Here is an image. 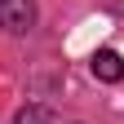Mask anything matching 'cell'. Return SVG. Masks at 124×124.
I'll return each mask as SVG.
<instances>
[{
    "instance_id": "3957f363",
    "label": "cell",
    "mask_w": 124,
    "mask_h": 124,
    "mask_svg": "<svg viewBox=\"0 0 124 124\" xmlns=\"http://www.w3.org/2000/svg\"><path fill=\"white\" fill-rule=\"evenodd\" d=\"M18 124H49V115H44L40 106H27V111L18 115Z\"/></svg>"
},
{
    "instance_id": "277c9868",
    "label": "cell",
    "mask_w": 124,
    "mask_h": 124,
    "mask_svg": "<svg viewBox=\"0 0 124 124\" xmlns=\"http://www.w3.org/2000/svg\"><path fill=\"white\" fill-rule=\"evenodd\" d=\"M106 5H111V9H115V13H124V0H106Z\"/></svg>"
},
{
    "instance_id": "6da1fadb",
    "label": "cell",
    "mask_w": 124,
    "mask_h": 124,
    "mask_svg": "<svg viewBox=\"0 0 124 124\" xmlns=\"http://www.w3.org/2000/svg\"><path fill=\"white\" fill-rule=\"evenodd\" d=\"M0 27L9 36H22V31L36 27V0H0Z\"/></svg>"
},
{
    "instance_id": "7a4b0ae2",
    "label": "cell",
    "mask_w": 124,
    "mask_h": 124,
    "mask_svg": "<svg viewBox=\"0 0 124 124\" xmlns=\"http://www.w3.org/2000/svg\"><path fill=\"white\" fill-rule=\"evenodd\" d=\"M89 67H93V75H98L102 84H115V80H124V58H120L115 49H98Z\"/></svg>"
}]
</instances>
